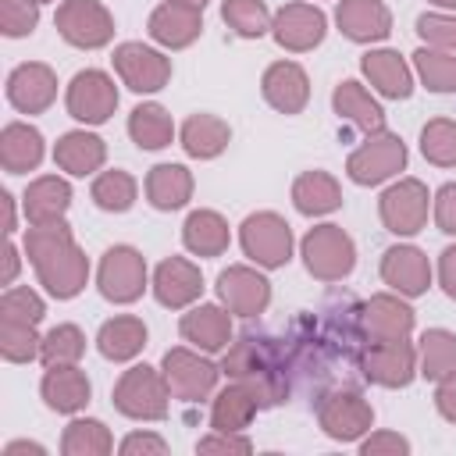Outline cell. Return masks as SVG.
Returning <instances> with one entry per match:
<instances>
[{"label":"cell","mask_w":456,"mask_h":456,"mask_svg":"<svg viewBox=\"0 0 456 456\" xmlns=\"http://www.w3.org/2000/svg\"><path fill=\"white\" fill-rule=\"evenodd\" d=\"M417 36H420L428 46H435V50L456 53V11H452V14H442V11L420 14V18H417Z\"/></svg>","instance_id":"cell-48"},{"label":"cell","mask_w":456,"mask_h":456,"mask_svg":"<svg viewBox=\"0 0 456 456\" xmlns=\"http://www.w3.org/2000/svg\"><path fill=\"white\" fill-rule=\"evenodd\" d=\"M39 392L53 413H78V410H86L93 385H89L86 370H78V363H53V367H46Z\"/></svg>","instance_id":"cell-25"},{"label":"cell","mask_w":456,"mask_h":456,"mask_svg":"<svg viewBox=\"0 0 456 456\" xmlns=\"http://www.w3.org/2000/svg\"><path fill=\"white\" fill-rule=\"evenodd\" d=\"M86 353V335L78 324H57L43 335V346H39V360L46 367L53 363H78Z\"/></svg>","instance_id":"cell-43"},{"label":"cell","mask_w":456,"mask_h":456,"mask_svg":"<svg viewBox=\"0 0 456 456\" xmlns=\"http://www.w3.org/2000/svg\"><path fill=\"white\" fill-rule=\"evenodd\" d=\"M438 281L449 299H456V246H445L438 256Z\"/></svg>","instance_id":"cell-54"},{"label":"cell","mask_w":456,"mask_h":456,"mask_svg":"<svg viewBox=\"0 0 456 456\" xmlns=\"http://www.w3.org/2000/svg\"><path fill=\"white\" fill-rule=\"evenodd\" d=\"M0 203H4V214H7V224H4V228H7V232H14V228H18V217H14V196H11V192H4V196H0Z\"/></svg>","instance_id":"cell-57"},{"label":"cell","mask_w":456,"mask_h":456,"mask_svg":"<svg viewBox=\"0 0 456 456\" xmlns=\"http://www.w3.org/2000/svg\"><path fill=\"white\" fill-rule=\"evenodd\" d=\"M61 452L64 456H107V452H114V438H110V431H107L103 420H96V417H75L64 428Z\"/></svg>","instance_id":"cell-39"},{"label":"cell","mask_w":456,"mask_h":456,"mask_svg":"<svg viewBox=\"0 0 456 456\" xmlns=\"http://www.w3.org/2000/svg\"><path fill=\"white\" fill-rule=\"evenodd\" d=\"M160 370H164V378L171 385V395L182 399V403L207 399L214 392V385H217V374H221V367H214L203 353L185 349V346L167 349L164 360H160Z\"/></svg>","instance_id":"cell-12"},{"label":"cell","mask_w":456,"mask_h":456,"mask_svg":"<svg viewBox=\"0 0 456 456\" xmlns=\"http://www.w3.org/2000/svg\"><path fill=\"white\" fill-rule=\"evenodd\" d=\"M146 32H150L153 43H160V46H167V50H185V46H192V43L200 39V32H203V11L164 0L160 7H153L150 21H146Z\"/></svg>","instance_id":"cell-21"},{"label":"cell","mask_w":456,"mask_h":456,"mask_svg":"<svg viewBox=\"0 0 456 456\" xmlns=\"http://www.w3.org/2000/svg\"><path fill=\"white\" fill-rule=\"evenodd\" d=\"M317 424L335 442H356L374 428V406L356 388H331L317 399Z\"/></svg>","instance_id":"cell-7"},{"label":"cell","mask_w":456,"mask_h":456,"mask_svg":"<svg viewBox=\"0 0 456 456\" xmlns=\"http://www.w3.org/2000/svg\"><path fill=\"white\" fill-rule=\"evenodd\" d=\"M146 346V324L142 317H132V314H121V317H110L103 321V328L96 331V349L103 360H114V363H125L132 356H139Z\"/></svg>","instance_id":"cell-31"},{"label":"cell","mask_w":456,"mask_h":456,"mask_svg":"<svg viewBox=\"0 0 456 456\" xmlns=\"http://www.w3.org/2000/svg\"><path fill=\"white\" fill-rule=\"evenodd\" d=\"M100 296L110 303H135L146 292V260L135 246H110L96 271Z\"/></svg>","instance_id":"cell-11"},{"label":"cell","mask_w":456,"mask_h":456,"mask_svg":"<svg viewBox=\"0 0 456 456\" xmlns=\"http://www.w3.org/2000/svg\"><path fill=\"white\" fill-rule=\"evenodd\" d=\"M435 406H438V413H442L449 424H456V374H452V378H445V381H438Z\"/></svg>","instance_id":"cell-53"},{"label":"cell","mask_w":456,"mask_h":456,"mask_svg":"<svg viewBox=\"0 0 456 456\" xmlns=\"http://www.w3.org/2000/svg\"><path fill=\"white\" fill-rule=\"evenodd\" d=\"M46 314V303L39 292H32L28 285H11L4 289L0 296V321H11V324H28L36 328Z\"/></svg>","instance_id":"cell-45"},{"label":"cell","mask_w":456,"mask_h":456,"mask_svg":"<svg viewBox=\"0 0 456 456\" xmlns=\"http://www.w3.org/2000/svg\"><path fill=\"white\" fill-rule=\"evenodd\" d=\"M221 374L246 385L256 395L260 410L289 399V356L285 346L267 335L246 331L239 342H228V353L221 356Z\"/></svg>","instance_id":"cell-2"},{"label":"cell","mask_w":456,"mask_h":456,"mask_svg":"<svg viewBox=\"0 0 456 456\" xmlns=\"http://www.w3.org/2000/svg\"><path fill=\"white\" fill-rule=\"evenodd\" d=\"M64 103H68V114L75 121H82V125H103L118 110V86H114V78L107 71L86 68V71H78L68 82Z\"/></svg>","instance_id":"cell-13"},{"label":"cell","mask_w":456,"mask_h":456,"mask_svg":"<svg viewBox=\"0 0 456 456\" xmlns=\"http://www.w3.org/2000/svg\"><path fill=\"white\" fill-rule=\"evenodd\" d=\"M7 100L21 114H43L57 100V75L50 64L28 61L7 75Z\"/></svg>","instance_id":"cell-18"},{"label":"cell","mask_w":456,"mask_h":456,"mask_svg":"<svg viewBox=\"0 0 456 456\" xmlns=\"http://www.w3.org/2000/svg\"><path fill=\"white\" fill-rule=\"evenodd\" d=\"M356 363L367 381H374L381 388H406L417 378V346L410 338L363 342Z\"/></svg>","instance_id":"cell-9"},{"label":"cell","mask_w":456,"mask_h":456,"mask_svg":"<svg viewBox=\"0 0 456 456\" xmlns=\"http://www.w3.org/2000/svg\"><path fill=\"white\" fill-rule=\"evenodd\" d=\"M381 281L413 299V296H424L428 285H431V260L424 249L417 246H388L385 256H381Z\"/></svg>","instance_id":"cell-19"},{"label":"cell","mask_w":456,"mask_h":456,"mask_svg":"<svg viewBox=\"0 0 456 456\" xmlns=\"http://www.w3.org/2000/svg\"><path fill=\"white\" fill-rule=\"evenodd\" d=\"M292 203L306 217H321L342 207V185L328 171H303L292 182Z\"/></svg>","instance_id":"cell-33"},{"label":"cell","mask_w":456,"mask_h":456,"mask_svg":"<svg viewBox=\"0 0 456 456\" xmlns=\"http://www.w3.org/2000/svg\"><path fill=\"white\" fill-rule=\"evenodd\" d=\"M360 452L363 456H406L410 452V442L399 431H374L370 438L360 442Z\"/></svg>","instance_id":"cell-51"},{"label":"cell","mask_w":456,"mask_h":456,"mask_svg":"<svg viewBox=\"0 0 456 456\" xmlns=\"http://www.w3.org/2000/svg\"><path fill=\"white\" fill-rule=\"evenodd\" d=\"M217 299L239 317H256L271 303V281L246 264H232L217 274Z\"/></svg>","instance_id":"cell-16"},{"label":"cell","mask_w":456,"mask_h":456,"mask_svg":"<svg viewBox=\"0 0 456 456\" xmlns=\"http://www.w3.org/2000/svg\"><path fill=\"white\" fill-rule=\"evenodd\" d=\"M406 167V142L395 132H367V139L349 153L346 175L356 185H381Z\"/></svg>","instance_id":"cell-6"},{"label":"cell","mask_w":456,"mask_h":456,"mask_svg":"<svg viewBox=\"0 0 456 456\" xmlns=\"http://www.w3.org/2000/svg\"><path fill=\"white\" fill-rule=\"evenodd\" d=\"M18 267H21V260H18V246H14V242H7V249H4V285H11V281H14Z\"/></svg>","instance_id":"cell-55"},{"label":"cell","mask_w":456,"mask_h":456,"mask_svg":"<svg viewBox=\"0 0 456 456\" xmlns=\"http://www.w3.org/2000/svg\"><path fill=\"white\" fill-rule=\"evenodd\" d=\"M43 160V135L25 121H7L0 132V164L7 175L36 171Z\"/></svg>","instance_id":"cell-29"},{"label":"cell","mask_w":456,"mask_h":456,"mask_svg":"<svg viewBox=\"0 0 456 456\" xmlns=\"http://www.w3.org/2000/svg\"><path fill=\"white\" fill-rule=\"evenodd\" d=\"M39 4H50V0H39Z\"/></svg>","instance_id":"cell-60"},{"label":"cell","mask_w":456,"mask_h":456,"mask_svg":"<svg viewBox=\"0 0 456 456\" xmlns=\"http://www.w3.org/2000/svg\"><path fill=\"white\" fill-rule=\"evenodd\" d=\"M114 71L132 93H157L171 82V57L146 43H121L114 50Z\"/></svg>","instance_id":"cell-15"},{"label":"cell","mask_w":456,"mask_h":456,"mask_svg":"<svg viewBox=\"0 0 456 456\" xmlns=\"http://www.w3.org/2000/svg\"><path fill=\"white\" fill-rule=\"evenodd\" d=\"M435 7H445V11H456V0H431Z\"/></svg>","instance_id":"cell-59"},{"label":"cell","mask_w":456,"mask_h":456,"mask_svg":"<svg viewBox=\"0 0 456 456\" xmlns=\"http://www.w3.org/2000/svg\"><path fill=\"white\" fill-rule=\"evenodd\" d=\"M335 25L353 43H381L392 32V11L381 0H338Z\"/></svg>","instance_id":"cell-24"},{"label":"cell","mask_w":456,"mask_h":456,"mask_svg":"<svg viewBox=\"0 0 456 456\" xmlns=\"http://www.w3.org/2000/svg\"><path fill=\"white\" fill-rule=\"evenodd\" d=\"M200 292H203V274H200V267L192 260L167 256V260L157 264V271H153V296H157L160 306L182 310V306L196 303Z\"/></svg>","instance_id":"cell-20"},{"label":"cell","mask_w":456,"mask_h":456,"mask_svg":"<svg viewBox=\"0 0 456 456\" xmlns=\"http://www.w3.org/2000/svg\"><path fill=\"white\" fill-rule=\"evenodd\" d=\"M39 25V0H0V32L7 39L32 36Z\"/></svg>","instance_id":"cell-47"},{"label":"cell","mask_w":456,"mask_h":456,"mask_svg":"<svg viewBox=\"0 0 456 456\" xmlns=\"http://www.w3.org/2000/svg\"><path fill=\"white\" fill-rule=\"evenodd\" d=\"M239 242L242 253L256 264V267H285L292 260V228L281 214L274 210H256L239 224Z\"/></svg>","instance_id":"cell-5"},{"label":"cell","mask_w":456,"mask_h":456,"mask_svg":"<svg viewBox=\"0 0 456 456\" xmlns=\"http://www.w3.org/2000/svg\"><path fill=\"white\" fill-rule=\"evenodd\" d=\"M171 4H185V7H196V11L207 7V0H171Z\"/></svg>","instance_id":"cell-58"},{"label":"cell","mask_w":456,"mask_h":456,"mask_svg":"<svg viewBox=\"0 0 456 456\" xmlns=\"http://www.w3.org/2000/svg\"><path fill=\"white\" fill-rule=\"evenodd\" d=\"M110 399H114V410L125 413L128 420H164L171 403V385L164 370L150 363H135L118 378Z\"/></svg>","instance_id":"cell-3"},{"label":"cell","mask_w":456,"mask_h":456,"mask_svg":"<svg viewBox=\"0 0 456 456\" xmlns=\"http://www.w3.org/2000/svg\"><path fill=\"white\" fill-rule=\"evenodd\" d=\"M360 331H363V342H392V338H410L413 331V310L406 303V296H392V292H381V296H370L360 310Z\"/></svg>","instance_id":"cell-17"},{"label":"cell","mask_w":456,"mask_h":456,"mask_svg":"<svg viewBox=\"0 0 456 456\" xmlns=\"http://www.w3.org/2000/svg\"><path fill=\"white\" fill-rule=\"evenodd\" d=\"M128 135L139 150H164L175 139V121L160 103H139L128 114Z\"/></svg>","instance_id":"cell-38"},{"label":"cell","mask_w":456,"mask_h":456,"mask_svg":"<svg viewBox=\"0 0 456 456\" xmlns=\"http://www.w3.org/2000/svg\"><path fill=\"white\" fill-rule=\"evenodd\" d=\"M178 331L200 353H221L232 342V310L217 303H200L189 314H182Z\"/></svg>","instance_id":"cell-22"},{"label":"cell","mask_w":456,"mask_h":456,"mask_svg":"<svg viewBox=\"0 0 456 456\" xmlns=\"http://www.w3.org/2000/svg\"><path fill=\"white\" fill-rule=\"evenodd\" d=\"M428 207H431V196L420 178H399L378 200L381 224L392 235H417L428 224Z\"/></svg>","instance_id":"cell-10"},{"label":"cell","mask_w":456,"mask_h":456,"mask_svg":"<svg viewBox=\"0 0 456 456\" xmlns=\"http://www.w3.org/2000/svg\"><path fill=\"white\" fill-rule=\"evenodd\" d=\"M413 68H417L420 82L431 93H456V53L435 50V46H420L413 53Z\"/></svg>","instance_id":"cell-42"},{"label":"cell","mask_w":456,"mask_h":456,"mask_svg":"<svg viewBox=\"0 0 456 456\" xmlns=\"http://www.w3.org/2000/svg\"><path fill=\"white\" fill-rule=\"evenodd\" d=\"M146 200L157 210H178L192 200V175L185 164H157L146 175Z\"/></svg>","instance_id":"cell-34"},{"label":"cell","mask_w":456,"mask_h":456,"mask_svg":"<svg viewBox=\"0 0 456 456\" xmlns=\"http://www.w3.org/2000/svg\"><path fill=\"white\" fill-rule=\"evenodd\" d=\"M299 256L317 281H342L356 267V246L338 224H317L303 235Z\"/></svg>","instance_id":"cell-4"},{"label":"cell","mask_w":456,"mask_h":456,"mask_svg":"<svg viewBox=\"0 0 456 456\" xmlns=\"http://www.w3.org/2000/svg\"><path fill=\"white\" fill-rule=\"evenodd\" d=\"M360 68H363L367 82L388 100H406L413 93V71L395 50H367Z\"/></svg>","instance_id":"cell-28"},{"label":"cell","mask_w":456,"mask_h":456,"mask_svg":"<svg viewBox=\"0 0 456 456\" xmlns=\"http://www.w3.org/2000/svg\"><path fill=\"white\" fill-rule=\"evenodd\" d=\"M25 217L28 224H53L64 221L68 207H71V185L61 175H39L36 182H28L25 196Z\"/></svg>","instance_id":"cell-27"},{"label":"cell","mask_w":456,"mask_h":456,"mask_svg":"<svg viewBox=\"0 0 456 456\" xmlns=\"http://www.w3.org/2000/svg\"><path fill=\"white\" fill-rule=\"evenodd\" d=\"M417 374L428 381H445L456 374V335L445 328H428L417 342Z\"/></svg>","instance_id":"cell-37"},{"label":"cell","mask_w":456,"mask_h":456,"mask_svg":"<svg viewBox=\"0 0 456 456\" xmlns=\"http://www.w3.org/2000/svg\"><path fill=\"white\" fill-rule=\"evenodd\" d=\"M331 107H335L338 118H346L349 125H356V128H363V132H381V128H385V110H381V103H378L360 82H353V78H346V82L335 86Z\"/></svg>","instance_id":"cell-32"},{"label":"cell","mask_w":456,"mask_h":456,"mask_svg":"<svg viewBox=\"0 0 456 456\" xmlns=\"http://www.w3.org/2000/svg\"><path fill=\"white\" fill-rule=\"evenodd\" d=\"M39 346H43V338L36 335V328L0 321V356L7 363H28V360H36L39 356Z\"/></svg>","instance_id":"cell-46"},{"label":"cell","mask_w":456,"mask_h":456,"mask_svg":"<svg viewBox=\"0 0 456 456\" xmlns=\"http://www.w3.org/2000/svg\"><path fill=\"white\" fill-rule=\"evenodd\" d=\"M25 253L36 267L39 285L53 299H71L89 281V260L71 239V228L64 221L53 224H32L25 232Z\"/></svg>","instance_id":"cell-1"},{"label":"cell","mask_w":456,"mask_h":456,"mask_svg":"<svg viewBox=\"0 0 456 456\" xmlns=\"http://www.w3.org/2000/svg\"><path fill=\"white\" fill-rule=\"evenodd\" d=\"M328 32V18L317 4H303V0H292L285 7L274 11V21H271V36L281 50L289 53H306L314 46H321Z\"/></svg>","instance_id":"cell-14"},{"label":"cell","mask_w":456,"mask_h":456,"mask_svg":"<svg viewBox=\"0 0 456 456\" xmlns=\"http://www.w3.org/2000/svg\"><path fill=\"white\" fill-rule=\"evenodd\" d=\"M53 25L78 50H100L114 39V14L100 0H61Z\"/></svg>","instance_id":"cell-8"},{"label":"cell","mask_w":456,"mask_h":456,"mask_svg":"<svg viewBox=\"0 0 456 456\" xmlns=\"http://www.w3.org/2000/svg\"><path fill=\"white\" fill-rule=\"evenodd\" d=\"M221 18L242 39H260L264 32H271V21H274V14L267 11L264 0H224Z\"/></svg>","instance_id":"cell-41"},{"label":"cell","mask_w":456,"mask_h":456,"mask_svg":"<svg viewBox=\"0 0 456 456\" xmlns=\"http://www.w3.org/2000/svg\"><path fill=\"white\" fill-rule=\"evenodd\" d=\"M256 410H260L256 395H253L246 385L232 381V385H224V388L214 395V403H210V428H214V431H246L249 420L256 417Z\"/></svg>","instance_id":"cell-36"},{"label":"cell","mask_w":456,"mask_h":456,"mask_svg":"<svg viewBox=\"0 0 456 456\" xmlns=\"http://www.w3.org/2000/svg\"><path fill=\"white\" fill-rule=\"evenodd\" d=\"M135 192H139L135 178H132L128 171H121V167L100 171V175L93 178V189H89L93 203H96L100 210H107V214H125V210H132Z\"/></svg>","instance_id":"cell-40"},{"label":"cell","mask_w":456,"mask_h":456,"mask_svg":"<svg viewBox=\"0 0 456 456\" xmlns=\"http://www.w3.org/2000/svg\"><path fill=\"white\" fill-rule=\"evenodd\" d=\"M107 160V142L96 135V132H86V128H75V132H64L53 146V164L75 178H86L93 171H100Z\"/></svg>","instance_id":"cell-26"},{"label":"cell","mask_w":456,"mask_h":456,"mask_svg":"<svg viewBox=\"0 0 456 456\" xmlns=\"http://www.w3.org/2000/svg\"><path fill=\"white\" fill-rule=\"evenodd\" d=\"M18 452H32V456H43L46 449H43L39 442H25V438H21V442H7V445H4V456H18Z\"/></svg>","instance_id":"cell-56"},{"label":"cell","mask_w":456,"mask_h":456,"mask_svg":"<svg viewBox=\"0 0 456 456\" xmlns=\"http://www.w3.org/2000/svg\"><path fill=\"white\" fill-rule=\"evenodd\" d=\"M178 135H182V150L196 160H214L232 142V128L217 114H189Z\"/></svg>","instance_id":"cell-30"},{"label":"cell","mask_w":456,"mask_h":456,"mask_svg":"<svg viewBox=\"0 0 456 456\" xmlns=\"http://www.w3.org/2000/svg\"><path fill=\"white\" fill-rule=\"evenodd\" d=\"M196 452H253V442L242 431H214L196 442Z\"/></svg>","instance_id":"cell-50"},{"label":"cell","mask_w":456,"mask_h":456,"mask_svg":"<svg viewBox=\"0 0 456 456\" xmlns=\"http://www.w3.org/2000/svg\"><path fill=\"white\" fill-rule=\"evenodd\" d=\"M182 242L196 256H221L232 242V232L217 210H192L182 224Z\"/></svg>","instance_id":"cell-35"},{"label":"cell","mask_w":456,"mask_h":456,"mask_svg":"<svg viewBox=\"0 0 456 456\" xmlns=\"http://www.w3.org/2000/svg\"><path fill=\"white\" fill-rule=\"evenodd\" d=\"M260 93L278 114H299L310 103V78L296 61H274L260 78Z\"/></svg>","instance_id":"cell-23"},{"label":"cell","mask_w":456,"mask_h":456,"mask_svg":"<svg viewBox=\"0 0 456 456\" xmlns=\"http://www.w3.org/2000/svg\"><path fill=\"white\" fill-rule=\"evenodd\" d=\"M118 449H121V456H139V452H157L160 456V452H167V442L160 435H150V431H132Z\"/></svg>","instance_id":"cell-52"},{"label":"cell","mask_w":456,"mask_h":456,"mask_svg":"<svg viewBox=\"0 0 456 456\" xmlns=\"http://www.w3.org/2000/svg\"><path fill=\"white\" fill-rule=\"evenodd\" d=\"M420 153L435 167H456V121L435 118L420 128Z\"/></svg>","instance_id":"cell-44"},{"label":"cell","mask_w":456,"mask_h":456,"mask_svg":"<svg viewBox=\"0 0 456 456\" xmlns=\"http://www.w3.org/2000/svg\"><path fill=\"white\" fill-rule=\"evenodd\" d=\"M431 214H435L438 232L456 235V182H445V185L431 196Z\"/></svg>","instance_id":"cell-49"}]
</instances>
